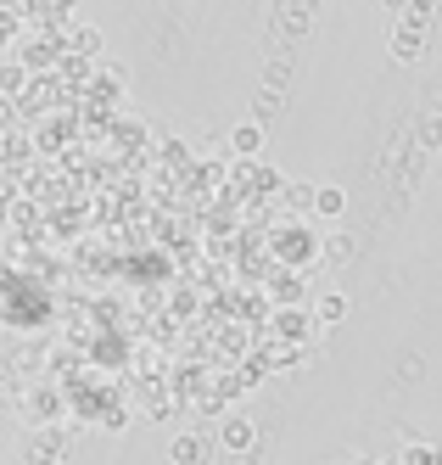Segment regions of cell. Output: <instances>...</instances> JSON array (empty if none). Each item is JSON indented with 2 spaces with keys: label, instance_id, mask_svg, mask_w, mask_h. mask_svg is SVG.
Wrapping results in <instances>:
<instances>
[{
  "label": "cell",
  "instance_id": "1",
  "mask_svg": "<svg viewBox=\"0 0 442 465\" xmlns=\"http://www.w3.org/2000/svg\"><path fill=\"white\" fill-rule=\"evenodd\" d=\"M325 252V236H309V230H280L275 236V258H286V263H297V270H309V263Z\"/></svg>",
  "mask_w": 442,
  "mask_h": 465
},
{
  "label": "cell",
  "instance_id": "2",
  "mask_svg": "<svg viewBox=\"0 0 442 465\" xmlns=\"http://www.w3.org/2000/svg\"><path fill=\"white\" fill-rule=\"evenodd\" d=\"M219 443H224V454H247V449L258 443V420H252V415H224Z\"/></svg>",
  "mask_w": 442,
  "mask_h": 465
},
{
  "label": "cell",
  "instance_id": "3",
  "mask_svg": "<svg viewBox=\"0 0 442 465\" xmlns=\"http://www.w3.org/2000/svg\"><path fill=\"white\" fill-rule=\"evenodd\" d=\"M263 146H269V135H263V124H258V118H247V124H235V129H230V152L241 157V163H258Z\"/></svg>",
  "mask_w": 442,
  "mask_h": 465
},
{
  "label": "cell",
  "instance_id": "4",
  "mask_svg": "<svg viewBox=\"0 0 442 465\" xmlns=\"http://www.w3.org/2000/svg\"><path fill=\"white\" fill-rule=\"evenodd\" d=\"M420 51H426V23H415V17L398 23L392 28V56L398 62H420Z\"/></svg>",
  "mask_w": 442,
  "mask_h": 465
},
{
  "label": "cell",
  "instance_id": "5",
  "mask_svg": "<svg viewBox=\"0 0 442 465\" xmlns=\"http://www.w3.org/2000/svg\"><path fill=\"white\" fill-rule=\"evenodd\" d=\"M28 420H34V426L62 420V392H56V387H34V392H28Z\"/></svg>",
  "mask_w": 442,
  "mask_h": 465
},
{
  "label": "cell",
  "instance_id": "6",
  "mask_svg": "<svg viewBox=\"0 0 442 465\" xmlns=\"http://www.w3.org/2000/svg\"><path fill=\"white\" fill-rule=\"evenodd\" d=\"M101 51H107V40H101V28H84V23H74V28H67V56H101Z\"/></svg>",
  "mask_w": 442,
  "mask_h": 465
},
{
  "label": "cell",
  "instance_id": "7",
  "mask_svg": "<svg viewBox=\"0 0 442 465\" xmlns=\"http://www.w3.org/2000/svg\"><path fill=\"white\" fill-rule=\"evenodd\" d=\"M314 213H319L325 224H336V219L348 213V191H342V185H319V196H314Z\"/></svg>",
  "mask_w": 442,
  "mask_h": 465
},
{
  "label": "cell",
  "instance_id": "8",
  "mask_svg": "<svg viewBox=\"0 0 442 465\" xmlns=\"http://www.w3.org/2000/svg\"><path fill=\"white\" fill-rule=\"evenodd\" d=\"M314 320H319V325H342V320H348V297H342V292H319V297H314Z\"/></svg>",
  "mask_w": 442,
  "mask_h": 465
},
{
  "label": "cell",
  "instance_id": "9",
  "mask_svg": "<svg viewBox=\"0 0 442 465\" xmlns=\"http://www.w3.org/2000/svg\"><path fill=\"white\" fill-rule=\"evenodd\" d=\"M168 460H174V465H201V443L191 438V431H180V438L168 443Z\"/></svg>",
  "mask_w": 442,
  "mask_h": 465
},
{
  "label": "cell",
  "instance_id": "10",
  "mask_svg": "<svg viewBox=\"0 0 442 465\" xmlns=\"http://www.w3.org/2000/svg\"><path fill=\"white\" fill-rule=\"evenodd\" d=\"M23 79H28V74H23V62L6 56V74H0V90H6V102H17V95H23Z\"/></svg>",
  "mask_w": 442,
  "mask_h": 465
},
{
  "label": "cell",
  "instance_id": "11",
  "mask_svg": "<svg viewBox=\"0 0 442 465\" xmlns=\"http://www.w3.org/2000/svg\"><path fill=\"white\" fill-rule=\"evenodd\" d=\"M325 252H330L336 263H348V258H353V242L342 236V230H330V236H325Z\"/></svg>",
  "mask_w": 442,
  "mask_h": 465
},
{
  "label": "cell",
  "instance_id": "12",
  "mask_svg": "<svg viewBox=\"0 0 442 465\" xmlns=\"http://www.w3.org/2000/svg\"><path fill=\"white\" fill-rule=\"evenodd\" d=\"M314 196H319L314 185H286V203L291 208H314Z\"/></svg>",
  "mask_w": 442,
  "mask_h": 465
},
{
  "label": "cell",
  "instance_id": "13",
  "mask_svg": "<svg viewBox=\"0 0 442 465\" xmlns=\"http://www.w3.org/2000/svg\"><path fill=\"white\" fill-rule=\"evenodd\" d=\"M101 426H107V431H123L129 420H123V410H107V415H101Z\"/></svg>",
  "mask_w": 442,
  "mask_h": 465
},
{
  "label": "cell",
  "instance_id": "14",
  "mask_svg": "<svg viewBox=\"0 0 442 465\" xmlns=\"http://www.w3.org/2000/svg\"><path fill=\"white\" fill-rule=\"evenodd\" d=\"M437 460H442V454H431V449H415V454H409V465H437Z\"/></svg>",
  "mask_w": 442,
  "mask_h": 465
}]
</instances>
